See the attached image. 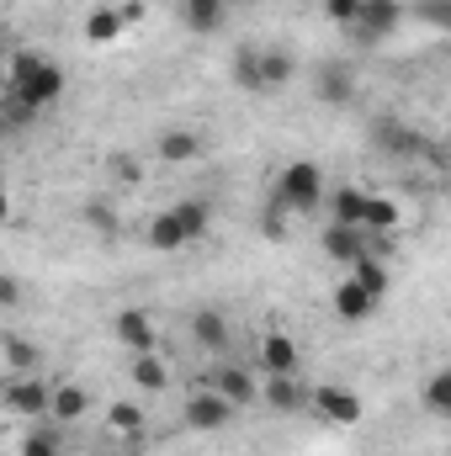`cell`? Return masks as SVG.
<instances>
[{
    "instance_id": "cell-1",
    "label": "cell",
    "mask_w": 451,
    "mask_h": 456,
    "mask_svg": "<svg viewBox=\"0 0 451 456\" xmlns=\"http://www.w3.org/2000/svg\"><path fill=\"white\" fill-rule=\"evenodd\" d=\"M53 102H64V69L37 48H16L5 69V122L21 127Z\"/></svg>"
},
{
    "instance_id": "cell-2",
    "label": "cell",
    "mask_w": 451,
    "mask_h": 456,
    "mask_svg": "<svg viewBox=\"0 0 451 456\" xmlns=\"http://www.w3.org/2000/svg\"><path fill=\"white\" fill-rule=\"evenodd\" d=\"M208 228H213V202H202V197H181V202H170L165 213H154V224H149V244H154V249H186V244H197Z\"/></svg>"
},
{
    "instance_id": "cell-3",
    "label": "cell",
    "mask_w": 451,
    "mask_h": 456,
    "mask_svg": "<svg viewBox=\"0 0 451 456\" xmlns=\"http://www.w3.org/2000/svg\"><path fill=\"white\" fill-rule=\"evenodd\" d=\"M330 197V186H324V170L314 165V159H292V165H282V175H276V213H314L319 202Z\"/></svg>"
},
{
    "instance_id": "cell-4",
    "label": "cell",
    "mask_w": 451,
    "mask_h": 456,
    "mask_svg": "<svg viewBox=\"0 0 451 456\" xmlns=\"http://www.w3.org/2000/svg\"><path fill=\"white\" fill-rule=\"evenodd\" d=\"M5 409L21 419H53V382H43L37 371H16L5 382Z\"/></svg>"
},
{
    "instance_id": "cell-5",
    "label": "cell",
    "mask_w": 451,
    "mask_h": 456,
    "mask_svg": "<svg viewBox=\"0 0 451 456\" xmlns=\"http://www.w3.org/2000/svg\"><path fill=\"white\" fill-rule=\"evenodd\" d=\"M181 419H186V430H197V436H218V430H228V419H234V403H228L218 387H202V393H192V398L181 403Z\"/></svg>"
},
{
    "instance_id": "cell-6",
    "label": "cell",
    "mask_w": 451,
    "mask_h": 456,
    "mask_svg": "<svg viewBox=\"0 0 451 456\" xmlns=\"http://www.w3.org/2000/svg\"><path fill=\"white\" fill-rule=\"evenodd\" d=\"M255 366H260L266 377H298L303 350H298V340H292L287 330H266L260 345H255Z\"/></svg>"
},
{
    "instance_id": "cell-7",
    "label": "cell",
    "mask_w": 451,
    "mask_h": 456,
    "mask_svg": "<svg viewBox=\"0 0 451 456\" xmlns=\"http://www.w3.org/2000/svg\"><path fill=\"white\" fill-rule=\"evenodd\" d=\"M314 414H319L324 425H340V430H350V425H361L366 403H361L350 387H340V382H324V387H314Z\"/></svg>"
},
{
    "instance_id": "cell-8",
    "label": "cell",
    "mask_w": 451,
    "mask_h": 456,
    "mask_svg": "<svg viewBox=\"0 0 451 456\" xmlns=\"http://www.w3.org/2000/svg\"><path fill=\"white\" fill-rule=\"evenodd\" d=\"M319 249L335 260V265H356L361 255H372V233L366 228H345V224H330L319 233Z\"/></svg>"
},
{
    "instance_id": "cell-9",
    "label": "cell",
    "mask_w": 451,
    "mask_h": 456,
    "mask_svg": "<svg viewBox=\"0 0 451 456\" xmlns=\"http://www.w3.org/2000/svg\"><path fill=\"white\" fill-rule=\"evenodd\" d=\"M260 403L276 414H303V409H314V387H303V377H266Z\"/></svg>"
},
{
    "instance_id": "cell-10",
    "label": "cell",
    "mask_w": 451,
    "mask_h": 456,
    "mask_svg": "<svg viewBox=\"0 0 451 456\" xmlns=\"http://www.w3.org/2000/svg\"><path fill=\"white\" fill-rule=\"evenodd\" d=\"M372 138H377V149H382L388 159H420V154H425V138H420L414 127H404V122H393V117H382V122H372Z\"/></svg>"
},
{
    "instance_id": "cell-11",
    "label": "cell",
    "mask_w": 451,
    "mask_h": 456,
    "mask_svg": "<svg viewBox=\"0 0 451 456\" xmlns=\"http://www.w3.org/2000/svg\"><path fill=\"white\" fill-rule=\"evenodd\" d=\"M330 303H335V314L345 319V324H366V319L377 314V303H382V297H377V292H366L356 276H340V281H335V297H330Z\"/></svg>"
},
{
    "instance_id": "cell-12",
    "label": "cell",
    "mask_w": 451,
    "mask_h": 456,
    "mask_svg": "<svg viewBox=\"0 0 451 456\" xmlns=\"http://www.w3.org/2000/svg\"><path fill=\"white\" fill-rule=\"evenodd\" d=\"M404 0H366L361 5V21H356V32L366 37V43H377V37H388V32H398L404 27Z\"/></svg>"
},
{
    "instance_id": "cell-13",
    "label": "cell",
    "mask_w": 451,
    "mask_h": 456,
    "mask_svg": "<svg viewBox=\"0 0 451 456\" xmlns=\"http://www.w3.org/2000/svg\"><path fill=\"white\" fill-rule=\"evenodd\" d=\"M112 335L122 340L127 355H149V350H154V324H149L144 308H122V314L112 319Z\"/></svg>"
},
{
    "instance_id": "cell-14",
    "label": "cell",
    "mask_w": 451,
    "mask_h": 456,
    "mask_svg": "<svg viewBox=\"0 0 451 456\" xmlns=\"http://www.w3.org/2000/svg\"><path fill=\"white\" fill-rule=\"evenodd\" d=\"M213 387L224 393L234 409H250V403L260 398V387H255V371H244V366H228V361L213 371Z\"/></svg>"
},
{
    "instance_id": "cell-15",
    "label": "cell",
    "mask_w": 451,
    "mask_h": 456,
    "mask_svg": "<svg viewBox=\"0 0 451 456\" xmlns=\"http://www.w3.org/2000/svg\"><path fill=\"white\" fill-rule=\"evenodd\" d=\"M181 5V21H186V32H197V37H208V32H218L228 16V0H176Z\"/></svg>"
},
{
    "instance_id": "cell-16",
    "label": "cell",
    "mask_w": 451,
    "mask_h": 456,
    "mask_svg": "<svg viewBox=\"0 0 451 456\" xmlns=\"http://www.w3.org/2000/svg\"><path fill=\"white\" fill-rule=\"evenodd\" d=\"M192 340L202 345L208 355H224L228 350V319L218 308H197V314H192Z\"/></svg>"
},
{
    "instance_id": "cell-17",
    "label": "cell",
    "mask_w": 451,
    "mask_h": 456,
    "mask_svg": "<svg viewBox=\"0 0 451 456\" xmlns=\"http://www.w3.org/2000/svg\"><path fill=\"white\" fill-rule=\"evenodd\" d=\"M127 377H133L138 393H165V387H170V361L154 355V350H149V355H133V361H127Z\"/></svg>"
},
{
    "instance_id": "cell-18",
    "label": "cell",
    "mask_w": 451,
    "mask_h": 456,
    "mask_svg": "<svg viewBox=\"0 0 451 456\" xmlns=\"http://www.w3.org/2000/svg\"><path fill=\"white\" fill-rule=\"evenodd\" d=\"M319 102L324 107H350L356 102V75L345 64H324L319 69Z\"/></svg>"
},
{
    "instance_id": "cell-19",
    "label": "cell",
    "mask_w": 451,
    "mask_h": 456,
    "mask_svg": "<svg viewBox=\"0 0 451 456\" xmlns=\"http://www.w3.org/2000/svg\"><path fill=\"white\" fill-rule=\"evenodd\" d=\"M366 197H372V191H361V186H335V191H330V224L361 228V218H366Z\"/></svg>"
},
{
    "instance_id": "cell-20",
    "label": "cell",
    "mask_w": 451,
    "mask_h": 456,
    "mask_svg": "<svg viewBox=\"0 0 451 456\" xmlns=\"http://www.w3.org/2000/svg\"><path fill=\"white\" fill-rule=\"evenodd\" d=\"M154 154H160L165 165H186V159H197V154H202V138H197V133H186V127H165V133H160V143H154Z\"/></svg>"
},
{
    "instance_id": "cell-21",
    "label": "cell",
    "mask_w": 451,
    "mask_h": 456,
    "mask_svg": "<svg viewBox=\"0 0 451 456\" xmlns=\"http://www.w3.org/2000/svg\"><path fill=\"white\" fill-rule=\"evenodd\" d=\"M127 32V21H122V11L117 5H96V11H86V43H96V48H107Z\"/></svg>"
},
{
    "instance_id": "cell-22",
    "label": "cell",
    "mask_w": 451,
    "mask_h": 456,
    "mask_svg": "<svg viewBox=\"0 0 451 456\" xmlns=\"http://www.w3.org/2000/svg\"><path fill=\"white\" fill-rule=\"evenodd\" d=\"M86 409H91V393L80 382H59L53 387V425H75V419H86Z\"/></svg>"
},
{
    "instance_id": "cell-23",
    "label": "cell",
    "mask_w": 451,
    "mask_h": 456,
    "mask_svg": "<svg viewBox=\"0 0 451 456\" xmlns=\"http://www.w3.org/2000/svg\"><path fill=\"white\" fill-rule=\"evenodd\" d=\"M260 75H266V91H282L298 75V59L287 48H260Z\"/></svg>"
},
{
    "instance_id": "cell-24",
    "label": "cell",
    "mask_w": 451,
    "mask_h": 456,
    "mask_svg": "<svg viewBox=\"0 0 451 456\" xmlns=\"http://www.w3.org/2000/svg\"><path fill=\"white\" fill-rule=\"evenodd\" d=\"M234 86H239V91H250V96H260V91H266L260 48H239V53H234Z\"/></svg>"
},
{
    "instance_id": "cell-25",
    "label": "cell",
    "mask_w": 451,
    "mask_h": 456,
    "mask_svg": "<svg viewBox=\"0 0 451 456\" xmlns=\"http://www.w3.org/2000/svg\"><path fill=\"white\" fill-rule=\"evenodd\" d=\"M350 276H356L366 292H377V297H388V287H393V276H388V260H382V255H361V260L350 265Z\"/></svg>"
},
{
    "instance_id": "cell-26",
    "label": "cell",
    "mask_w": 451,
    "mask_h": 456,
    "mask_svg": "<svg viewBox=\"0 0 451 456\" xmlns=\"http://www.w3.org/2000/svg\"><path fill=\"white\" fill-rule=\"evenodd\" d=\"M21 456H64V436L43 419H32V430L21 436Z\"/></svg>"
},
{
    "instance_id": "cell-27",
    "label": "cell",
    "mask_w": 451,
    "mask_h": 456,
    "mask_svg": "<svg viewBox=\"0 0 451 456\" xmlns=\"http://www.w3.org/2000/svg\"><path fill=\"white\" fill-rule=\"evenodd\" d=\"M420 403H425L430 414L451 419V366H441L436 377H425V387H420Z\"/></svg>"
},
{
    "instance_id": "cell-28",
    "label": "cell",
    "mask_w": 451,
    "mask_h": 456,
    "mask_svg": "<svg viewBox=\"0 0 451 456\" xmlns=\"http://www.w3.org/2000/svg\"><path fill=\"white\" fill-rule=\"evenodd\" d=\"M361 228H366V233H393V228H398V202H393V197H366Z\"/></svg>"
},
{
    "instance_id": "cell-29",
    "label": "cell",
    "mask_w": 451,
    "mask_h": 456,
    "mask_svg": "<svg viewBox=\"0 0 451 456\" xmlns=\"http://www.w3.org/2000/svg\"><path fill=\"white\" fill-rule=\"evenodd\" d=\"M107 425H112L117 436H138L144 430V414H138V403H112L107 409Z\"/></svg>"
},
{
    "instance_id": "cell-30",
    "label": "cell",
    "mask_w": 451,
    "mask_h": 456,
    "mask_svg": "<svg viewBox=\"0 0 451 456\" xmlns=\"http://www.w3.org/2000/svg\"><path fill=\"white\" fill-rule=\"evenodd\" d=\"M80 218H86V228H96L102 239H112V233H117V213L107 208V202H86V208H80Z\"/></svg>"
},
{
    "instance_id": "cell-31",
    "label": "cell",
    "mask_w": 451,
    "mask_h": 456,
    "mask_svg": "<svg viewBox=\"0 0 451 456\" xmlns=\"http://www.w3.org/2000/svg\"><path fill=\"white\" fill-rule=\"evenodd\" d=\"M5 366H11V371H32V366H37V350L21 340V335H5Z\"/></svg>"
},
{
    "instance_id": "cell-32",
    "label": "cell",
    "mask_w": 451,
    "mask_h": 456,
    "mask_svg": "<svg viewBox=\"0 0 451 456\" xmlns=\"http://www.w3.org/2000/svg\"><path fill=\"white\" fill-rule=\"evenodd\" d=\"M414 16H420L425 27H436V32H451V0H420Z\"/></svg>"
},
{
    "instance_id": "cell-33",
    "label": "cell",
    "mask_w": 451,
    "mask_h": 456,
    "mask_svg": "<svg viewBox=\"0 0 451 456\" xmlns=\"http://www.w3.org/2000/svg\"><path fill=\"white\" fill-rule=\"evenodd\" d=\"M361 5H366V0H324V16H330L335 27H356V21H361Z\"/></svg>"
},
{
    "instance_id": "cell-34",
    "label": "cell",
    "mask_w": 451,
    "mask_h": 456,
    "mask_svg": "<svg viewBox=\"0 0 451 456\" xmlns=\"http://www.w3.org/2000/svg\"><path fill=\"white\" fill-rule=\"evenodd\" d=\"M112 175H117V181H127V186H133V181H144L138 159H127V154H117V159H112Z\"/></svg>"
},
{
    "instance_id": "cell-35",
    "label": "cell",
    "mask_w": 451,
    "mask_h": 456,
    "mask_svg": "<svg viewBox=\"0 0 451 456\" xmlns=\"http://www.w3.org/2000/svg\"><path fill=\"white\" fill-rule=\"evenodd\" d=\"M21 303V281L16 276H0V308H16Z\"/></svg>"
},
{
    "instance_id": "cell-36",
    "label": "cell",
    "mask_w": 451,
    "mask_h": 456,
    "mask_svg": "<svg viewBox=\"0 0 451 456\" xmlns=\"http://www.w3.org/2000/svg\"><path fill=\"white\" fill-rule=\"evenodd\" d=\"M117 11H122V21H127V27H133V21H144V0H122Z\"/></svg>"
},
{
    "instance_id": "cell-37",
    "label": "cell",
    "mask_w": 451,
    "mask_h": 456,
    "mask_svg": "<svg viewBox=\"0 0 451 456\" xmlns=\"http://www.w3.org/2000/svg\"><path fill=\"white\" fill-rule=\"evenodd\" d=\"M234 5H260V0H228V11H234Z\"/></svg>"
}]
</instances>
